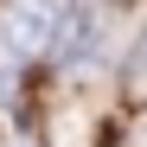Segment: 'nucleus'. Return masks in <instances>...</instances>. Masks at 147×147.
<instances>
[{"label":"nucleus","mask_w":147,"mask_h":147,"mask_svg":"<svg viewBox=\"0 0 147 147\" xmlns=\"http://www.w3.org/2000/svg\"><path fill=\"white\" fill-rule=\"evenodd\" d=\"M0 38H7L13 58H38L58 45V7L51 0H19V7L0 19Z\"/></svg>","instance_id":"f257e3e1"},{"label":"nucleus","mask_w":147,"mask_h":147,"mask_svg":"<svg viewBox=\"0 0 147 147\" xmlns=\"http://www.w3.org/2000/svg\"><path fill=\"white\" fill-rule=\"evenodd\" d=\"M96 38H102V0H64V13H58V58L64 64L90 58Z\"/></svg>","instance_id":"f03ea898"},{"label":"nucleus","mask_w":147,"mask_h":147,"mask_svg":"<svg viewBox=\"0 0 147 147\" xmlns=\"http://www.w3.org/2000/svg\"><path fill=\"white\" fill-rule=\"evenodd\" d=\"M128 70H134V77H141V70H147V38H141V51L128 58Z\"/></svg>","instance_id":"7ed1b4c3"}]
</instances>
